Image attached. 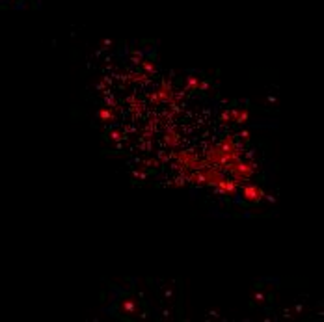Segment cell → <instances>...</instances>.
Instances as JSON below:
<instances>
[{
	"label": "cell",
	"mask_w": 324,
	"mask_h": 322,
	"mask_svg": "<svg viewBox=\"0 0 324 322\" xmlns=\"http://www.w3.org/2000/svg\"><path fill=\"white\" fill-rule=\"evenodd\" d=\"M225 171H229L235 181H248L257 171V166L253 164V162L237 158V160H233V162H229V164L225 166Z\"/></svg>",
	"instance_id": "obj_1"
},
{
	"label": "cell",
	"mask_w": 324,
	"mask_h": 322,
	"mask_svg": "<svg viewBox=\"0 0 324 322\" xmlns=\"http://www.w3.org/2000/svg\"><path fill=\"white\" fill-rule=\"evenodd\" d=\"M172 97H173V88H172V84L166 80V82H162V84L149 95V101L155 103V105H162V103H170Z\"/></svg>",
	"instance_id": "obj_2"
},
{
	"label": "cell",
	"mask_w": 324,
	"mask_h": 322,
	"mask_svg": "<svg viewBox=\"0 0 324 322\" xmlns=\"http://www.w3.org/2000/svg\"><path fill=\"white\" fill-rule=\"evenodd\" d=\"M240 194H242V199H244V201H250V203H259L261 199H265L266 197L265 190L253 183H246L244 186L240 188Z\"/></svg>",
	"instance_id": "obj_3"
},
{
	"label": "cell",
	"mask_w": 324,
	"mask_h": 322,
	"mask_svg": "<svg viewBox=\"0 0 324 322\" xmlns=\"http://www.w3.org/2000/svg\"><path fill=\"white\" fill-rule=\"evenodd\" d=\"M201 173H203V177H205L207 186H216V184L225 177V171H222L220 168H216V166H205V168L201 170Z\"/></svg>",
	"instance_id": "obj_4"
},
{
	"label": "cell",
	"mask_w": 324,
	"mask_h": 322,
	"mask_svg": "<svg viewBox=\"0 0 324 322\" xmlns=\"http://www.w3.org/2000/svg\"><path fill=\"white\" fill-rule=\"evenodd\" d=\"M214 188H216V192H222V194H225V196H235V194L238 192V181L224 177L218 184H216V186H214Z\"/></svg>",
	"instance_id": "obj_5"
},
{
	"label": "cell",
	"mask_w": 324,
	"mask_h": 322,
	"mask_svg": "<svg viewBox=\"0 0 324 322\" xmlns=\"http://www.w3.org/2000/svg\"><path fill=\"white\" fill-rule=\"evenodd\" d=\"M248 119H250V114H248V110H238V108H233V110H229V121H235V123L244 125V123H248Z\"/></svg>",
	"instance_id": "obj_6"
},
{
	"label": "cell",
	"mask_w": 324,
	"mask_h": 322,
	"mask_svg": "<svg viewBox=\"0 0 324 322\" xmlns=\"http://www.w3.org/2000/svg\"><path fill=\"white\" fill-rule=\"evenodd\" d=\"M164 142L168 144V147H172V149H175L179 144H181V138H179L177 131H173V129H168L164 134Z\"/></svg>",
	"instance_id": "obj_7"
},
{
	"label": "cell",
	"mask_w": 324,
	"mask_h": 322,
	"mask_svg": "<svg viewBox=\"0 0 324 322\" xmlns=\"http://www.w3.org/2000/svg\"><path fill=\"white\" fill-rule=\"evenodd\" d=\"M205 90L207 88V82H201L198 77H188L186 79V86H185V92H192V90Z\"/></svg>",
	"instance_id": "obj_8"
},
{
	"label": "cell",
	"mask_w": 324,
	"mask_h": 322,
	"mask_svg": "<svg viewBox=\"0 0 324 322\" xmlns=\"http://www.w3.org/2000/svg\"><path fill=\"white\" fill-rule=\"evenodd\" d=\"M99 119L105 123H112V121H116V114L112 112V108H101Z\"/></svg>",
	"instance_id": "obj_9"
},
{
	"label": "cell",
	"mask_w": 324,
	"mask_h": 322,
	"mask_svg": "<svg viewBox=\"0 0 324 322\" xmlns=\"http://www.w3.org/2000/svg\"><path fill=\"white\" fill-rule=\"evenodd\" d=\"M142 67H144L147 73H155V69H157L155 64H151V62H142Z\"/></svg>",
	"instance_id": "obj_10"
},
{
	"label": "cell",
	"mask_w": 324,
	"mask_h": 322,
	"mask_svg": "<svg viewBox=\"0 0 324 322\" xmlns=\"http://www.w3.org/2000/svg\"><path fill=\"white\" fill-rule=\"evenodd\" d=\"M238 136H240V138H242V140H248V138H250V132H248V131H244V132H240V134H238Z\"/></svg>",
	"instance_id": "obj_11"
},
{
	"label": "cell",
	"mask_w": 324,
	"mask_h": 322,
	"mask_svg": "<svg viewBox=\"0 0 324 322\" xmlns=\"http://www.w3.org/2000/svg\"><path fill=\"white\" fill-rule=\"evenodd\" d=\"M222 121H224V123H227V121H229V112L222 114Z\"/></svg>",
	"instance_id": "obj_12"
}]
</instances>
